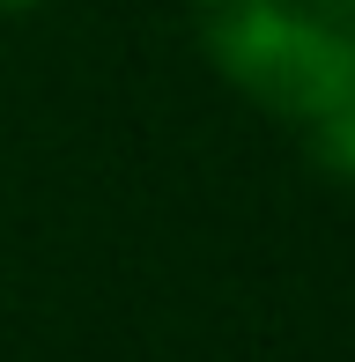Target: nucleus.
Masks as SVG:
<instances>
[{
	"mask_svg": "<svg viewBox=\"0 0 355 362\" xmlns=\"http://www.w3.org/2000/svg\"><path fill=\"white\" fill-rule=\"evenodd\" d=\"M303 148H311V163H318L326 177L355 185V96L326 104L318 119H303Z\"/></svg>",
	"mask_w": 355,
	"mask_h": 362,
	"instance_id": "2",
	"label": "nucleus"
},
{
	"mask_svg": "<svg viewBox=\"0 0 355 362\" xmlns=\"http://www.w3.org/2000/svg\"><path fill=\"white\" fill-rule=\"evenodd\" d=\"M207 67L267 119L303 126L355 96V0H185Z\"/></svg>",
	"mask_w": 355,
	"mask_h": 362,
	"instance_id": "1",
	"label": "nucleus"
},
{
	"mask_svg": "<svg viewBox=\"0 0 355 362\" xmlns=\"http://www.w3.org/2000/svg\"><path fill=\"white\" fill-rule=\"evenodd\" d=\"M45 0H0V15H37Z\"/></svg>",
	"mask_w": 355,
	"mask_h": 362,
	"instance_id": "3",
	"label": "nucleus"
}]
</instances>
